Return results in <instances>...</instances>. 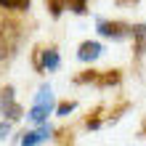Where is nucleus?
Returning <instances> with one entry per match:
<instances>
[{
	"label": "nucleus",
	"mask_w": 146,
	"mask_h": 146,
	"mask_svg": "<svg viewBox=\"0 0 146 146\" xmlns=\"http://www.w3.org/2000/svg\"><path fill=\"white\" fill-rule=\"evenodd\" d=\"M13 88L8 85V88H3L0 90V114H3V119H19L21 114H24V109H21V104L16 101V96H13Z\"/></svg>",
	"instance_id": "5"
},
{
	"label": "nucleus",
	"mask_w": 146,
	"mask_h": 146,
	"mask_svg": "<svg viewBox=\"0 0 146 146\" xmlns=\"http://www.w3.org/2000/svg\"><path fill=\"white\" fill-rule=\"evenodd\" d=\"M32 0H0V8H8V11H29Z\"/></svg>",
	"instance_id": "10"
},
{
	"label": "nucleus",
	"mask_w": 146,
	"mask_h": 146,
	"mask_svg": "<svg viewBox=\"0 0 146 146\" xmlns=\"http://www.w3.org/2000/svg\"><path fill=\"white\" fill-rule=\"evenodd\" d=\"M8 135H11V119H3L0 122V141H5Z\"/></svg>",
	"instance_id": "13"
},
{
	"label": "nucleus",
	"mask_w": 146,
	"mask_h": 146,
	"mask_svg": "<svg viewBox=\"0 0 146 146\" xmlns=\"http://www.w3.org/2000/svg\"><path fill=\"white\" fill-rule=\"evenodd\" d=\"M101 56H104V45H101L98 40H85V42H80V48H77V61H82V64H93V61H98Z\"/></svg>",
	"instance_id": "7"
},
{
	"label": "nucleus",
	"mask_w": 146,
	"mask_h": 146,
	"mask_svg": "<svg viewBox=\"0 0 146 146\" xmlns=\"http://www.w3.org/2000/svg\"><path fill=\"white\" fill-rule=\"evenodd\" d=\"M21 40H24L21 27L16 21H5L3 27H0V61H5V58L19 53Z\"/></svg>",
	"instance_id": "1"
},
{
	"label": "nucleus",
	"mask_w": 146,
	"mask_h": 146,
	"mask_svg": "<svg viewBox=\"0 0 146 146\" xmlns=\"http://www.w3.org/2000/svg\"><path fill=\"white\" fill-rule=\"evenodd\" d=\"M53 138V127H50L48 122H42L40 127H35V130H27L19 135V143L21 146H35V143H45Z\"/></svg>",
	"instance_id": "6"
},
{
	"label": "nucleus",
	"mask_w": 146,
	"mask_h": 146,
	"mask_svg": "<svg viewBox=\"0 0 146 146\" xmlns=\"http://www.w3.org/2000/svg\"><path fill=\"white\" fill-rule=\"evenodd\" d=\"M74 109H77L74 101H64V104H58V106H56V114H58V117H69Z\"/></svg>",
	"instance_id": "12"
},
{
	"label": "nucleus",
	"mask_w": 146,
	"mask_h": 146,
	"mask_svg": "<svg viewBox=\"0 0 146 146\" xmlns=\"http://www.w3.org/2000/svg\"><path fill=\"white\" fill-rule=\"evenodd\" d=\"M88 3L90 0H64L66 11H72V13H85L88 11Z\"/></svg>",
	"instance_id": "11"
},
{
	"label": "nucleus",
	"mask_w": 146,
	"mask_h": 146,
	"mask_svg": "<svg viewBox=\"0 0 146 146\" xmlns=\"http://www.w3.org/2000/svg\"><path fill=\"white\" fill-rule=\"evenodd\" d=\"M130 40H133V50H135V56H143L146 53V24H133V35H130Z\"/></svg>",
	"instance_id": "9"
},
{
	"label": "nucleus",
	"mask_w": 146,
	"mask_h": 146,
	"mask_svg": "<svg viewBox=\"0 0 146 146\" xmlns=\"http://www.w3.org/2000/svg\"><path fill=\"white\" fill-rule=\"evenodd\" d=\"M53 111H56V104H32L29 111H27V119L35 122V125H42V122H48V117Z\"/></svg>",
	"instance_id": "8"
},
{
	"label": "nucleus",
	"mask_w": 146,
	"mask_h": 146,
	"mask_svg": "<svg viewBox=\"0 0 146 146\" xmlns=\"http://www.w3.org/2000/svg\"><path fill=\"white\" fill-rule=\"evenodd\" d=\"M61 66V56H58V48H37L35 50V69L37 72H58Z\"/></svg>",
	"instance_id": "4"
},
{
	"label": "nucleus",
	"mask_w": 146,
	"mask_h": 146,
	"mask_svg": "<svg viewBox=\"0 0 146 146\" xmlns=\"http://www.w3.org/2000/svg\"><path fill=\"white\" fill-rule=\"evenodd\" d=\"M96 32L111 42H122L133 35V24L125 21H109V19H96Z\"/></svg>",
	"instance_id": "3"
},
{
	"label": "nucleus",
	"mask_w": 146,
	"mask_h": 146,
	"mask_svg": "<svg viewBox=\"0 0 146 146\" xmlns=\"http://www.w3.org/2000/svg\"><path fill=\"white\" fill-rule=\"evenodd\" d=\"M74 82L80 85H96V88H111V85L119 82V69H88L82 74L74 77Z\"/></svg>",
	"instance_id": "2"
}]
</instances>
